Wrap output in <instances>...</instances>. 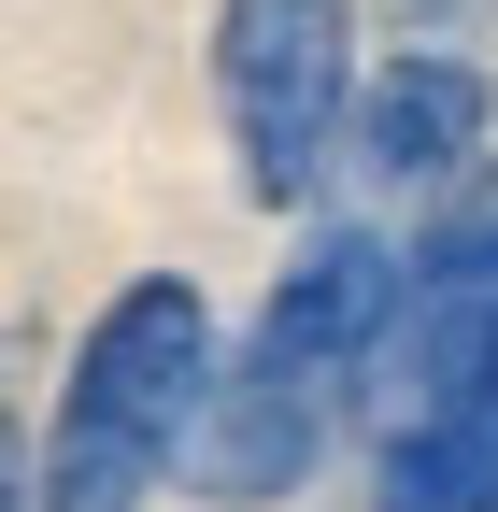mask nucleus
Returning a JSON list of instances; mask_svg holds the SVG:
<instances>
[{"label": "nucleus", "mask_w": 498, "mask_h": 512, "mask_svg": "<svg viewBox=\"0 0 498 512\" xmlns=\"http://www.w3.org/2000/svg\"><path fill=\"white\" fill-rule=\"evenodd\" d=\"M356 100V0H214V114L257 214H299L342 171Z\"/></svg>", "instance_id": "obj_2"}, {"label": "nucleus", "mask_w": 498, "mask_h": 512, "mask_svg": "<svg viewBox=\"0 0 498 512\" xmlns=\"http://www.w3.org/2000/svg\"><path fill=\"white\" fill-rule=\"evenodd\" d=\"M484 128H498L484 57L399 43V57H370L356 100H342V185H356L370 214H427L456 171H484Z\"/></svg>", "instance_id": "obj_4"}, {"label": "nucleus", "mask_w": 498, "mask_h": 512, "mask_svg": "<svg viewBox=\"0 0 498 512\" xmlns=\"http://www.w3.org/2000/svg\"><path fill=\"white\" fill-rule=\"evenodd\" d=\"M356 512H498V342L427 384L413 413L370 427V498Z\"/></svg>", "instance_id": "obj_5"}, {"label": "nucleus", "mask_w": 498, "mask_h": 512, "mask_svg": "<svg viewBox=\"0 0 498 512\" xmlns=\"http://www.w3.org/2000/svg\"><path fill=\"white\" fill-rule=\"evenodd\" d=\"M0 512H29V427L0 413Z\"/></svg>", "instance_id": "obj_6"}, {"label": "nucleus", "mask_w": 498, "mask_h": 512, "mask_svg": "<svg viewBox=\"0 0 498 512\" xmlns=\"http://www.w3.org/2000/svg\"><path fill=\"white\" fill-rule=\"evenodd\" d=\"M399 15H413V29H484L498 0H399Z\"/></svg>", "instance_id": "obj_7"}, {"label": "nucleus", "mask_w": 498, "mask_h": 512, "mask_svg": "<svg viewBox=\"0 0 498 512\" xmlns=\"http://www.w3.org/2000/svg\"><path fill=\"white\" fill-rule=\"evenodd\" d=\"M214 356L228 342H214V313H200L185 271H143L129 299H100V328L72 342V384H57L29 512H143L185 470V427H200Z\"/></svg>", "instance_id": "obj_1"}, {"label": "nucleus", "mask_w": 498, "mask_h": 512, "mask_svg": "<svg viewBox=\"0 0 498 512\" xmlns=\"http://www.w3.org/2000/svg\"><path fill=\"white\" fill-rule=\"evenodd\" d=\"M356 427V384H328L314 356H285L271 328H242V356H214L200 384V427H185V498L200 512H271L328 470V441Z\"/></svg>", "instance_id": "obj_3"}]
</instances>
